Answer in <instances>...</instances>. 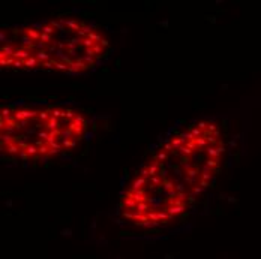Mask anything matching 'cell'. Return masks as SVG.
I'll return each mask as SVG.
<instances>
[{"mask_svg": "<svg viewBox=\"0 0 261 259\" xmlns=\"http://www.w3.org/2000/svg\"><path fill=\"white\" fill-rule=\"evenodd\" d=\"M225 142L219 126L198 122L174 133L141 165L120 199L125 220L159 228L182 217L222 168Z\"/></svg>", "mask_w": 261, "mask_h": 259, "instance_id": "6da1fadb", "label": "cell"}, {"mask_svg": "<svg viewBox=\"0 0 261 259\" xmlns=\"http://www.w3.org/2000/svg\"><path fill=\"white\" fill-rule=\"evenodd\" d=\"M110 42L95 24L75 17L2 30L0 63L14 70L84 74L107 57Z\"/></svg>", "mask_w": 261, "mask_h": 259, "instance_id": "7a4b0ae2", "label": "cell"}, {"mask_svg": "<svg viewBox=\"0 0 261 259\" xmlns=\"http://www.w3.org/2000/svg\"><path fill=\"white\" fill-rule=\"evenodd\" d=\"M87 129V117L75 108L5 107L0 114V147L9 159L50 160L75 150Z\"/></svg>", "mask_w": 261, "mask_h": 259, "instance_id": "3957f363", "label": "cell"}]
</instances>
